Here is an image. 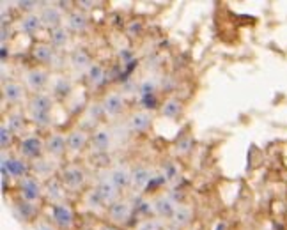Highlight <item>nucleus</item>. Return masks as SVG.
<instances>
[{
	"mask_svg": "<svg viewBox=\"0 0 287 230\" xmlns=\"http://www.w3.org/2000/svg\"><path fill=\"white\" fill-rule=\"evenodd\" d=\"M28 112L30 117L37 126H48L50 124V112H52V97L45 94H36L28 101Z\"/></svg>",
	"mask_w": 287,
	"mask_h": 230,
	"instance_id": "1",
	"label": "nucleus"
},
{
	"mask_svg": "<svg viewBox=\"0 0 287 230\" xmlns=\"http://www.w3.org/2000/svg\"><path fill=\"white\" fill-rule=\"evenodd\" d=\"M28 165L23 161V159H20V157H11V156H5V153L2 154V175H5V177H27L28 174Z\"/></svg>",
	"mask_w": 287,
	"mask_h": 230,
	"instance_id": "2",
	"label": "nucleus"
},
{
	"mask_svg": "<svg viewBox=\"0 0 287 230\" xmlns=\"http://www.w3.org/2000/svg\"><path fill=\"white\" fill-rule=\"evenodd\" d=\"M18 151L23 157L28 159H39L41 154L45 153V142L41 140L39 137H27L20 142Z\"/></svg>",
	"mask_w": 287,
	"mask_h": 230,
	"instance_id": "3",
	"label": "nucleus"
},
{
	"mask_svg": "<svg viewBox=\"0 0 287 230\" xmlns=\"http://www.w3.org/2000/svg\"><path fill=\"white\" fill-rule=\"evenodd\" d=\"M61 182L64 184V188L68 190H80L85 182V174L84 170L78 168V166H66L61 174Z\"/></svg>",
	"mask_w": 287,
	"mask_h": 230,
	"instance_id": "4",
	"label": "nucleus"
},
{
	"mask_svg": "<svg viewBox=\"0 0 287 230\" xmlns=\"http://www.w3.org/2000/svg\"><path fill=\"white\" fill-rule=\"evenodd\" d=\"M52 218H53V223H55L59 229H71L73 227V211L68 204H55L52 209Z\"/></svg>",
	"mask_w": 287,
	"mask_h": 230,
	"instance_id": "5",
	"label": "nucleus"
},
{
	"mask_svg": "<svg viewBox=\"0 0 287 230\" xmlns=\"http://www.w3.org/2000/svg\"><path fill=\"white\" fill-rule=\"evenodd\" d=\"M20 193H21V197H23V200H27V202H34V200L41 198V195H43V188H41V184L37 179L27 175V177H23L20 182Z\"/></svg>",
	"mask_w": 287,
	"mask_h": 230,
	"instance_id": "6",
	"label": "nucleus"
},
{
	"mask_svg": "<svg viewBox=\"0 0 287 230\" xmlns=\"http://www.w3.org/2000/svg\"><path fill=\"white\" fill-rule=\"evenodd\" d=\"M108 218L112 220L115 225H121V223H126L131 218V206L128 202H113L108 206Z\"/></svg>",
	"mask_w": 287,
	"mask_h": 230,
	"instance_id": "7",
	"label": "nucleus"
},
{
	"mask_svg": "<svg viewBox=\"0 0 287 230\" xmlns=\"http://www.w3.org/2000/svg\"><path fill=\"white\" fill-rule=\"evenodd\" d=\"M68 147V138H64V135L61 133H52L45 140V151L53 157H61L66 153Z\"/></svg>",
	"mask_w": 287,
	"mask_h": 230,
	"instance_id": "8",
	"label": "nucleus"
},
{
	"mask_svg": "<svg viewBox=\"0 0 287 230\" xmlns=\"http://www.w3.org/2000/svg\"><path fill=\"white\" fill-rule=\"evenodd\" d=\"M122 108H124V99H122V96L117 92L106 94L105 99H103V103H101L103 113L108 115V117H115V115H119V113L122 112Z\"/></svg>",
	"mask_w": 287,
	"mask_h": 230,
	"instance_id": "9",
	"label": "nucleus"
},
{
	"mask_svg": "<svg viewBox=\"0 0 287 230\" xmlns=\"http://www.w3.org/2000/svg\"><path fill=\"white\" fill-rule=\"evenodd\" d=\"M23 78H25V83H27L28 89L37 92V90L43 89L46 85V81H48V73H46L45 69L36 68V69H28Z\"/></svg>",
	"mask_w": 287,
	"mask_h": 230,
	"instance_id": "10",
	"label": "nucleus"
},
{
	"mask_svg": "<svg viewBox=\"0 0 287 230\" xmlns=\"http://www.w3.org/2000/svg\"><path fill=\"white\" fill-rule=\"evenodd\" d=\"M43 191H45L46 198H48L50 202H53V206L55 204H62L61 200L64 198V184L59 179H48Z\"/></svg>",
	"mask_w": 287,
	"mask_h": 230,
	"instance_id": "11",
	"label": "nucleus"
},
{
	"mask_svg": "<svg viewBox=\"0 0 287 230\" xmlns=\"http://www.w3.org/2000/svg\"><path fill=\"white\" fill-rule=\"evenodd\" d=\"M97 195H99V198H101V202L103 204H113V202H117V188L112 184V182L108 181V179H105V181L99 182V186H97Z\"/></svg>",
	"mask_w": 287,
	"mask_h": 230,
	"instance_id": "12",
	"label": "nucleus"
},
{
	"mask_svg": "<svg viewBox=\"0 0 287 230\" xmlns=\"http://www.w3.org/2000/svg\"><path fill=\"white\" fill-rule=\"evenodd\" d=\"M32 55L37 62L48 64V62H53V59H55V50H53L52 45L37 43V45H34V48H32Z\"/></svg>",
	"mask_w": 287,
	"mask_h": 230,
	"instance_id": "13",
	"label": "nucleus"
},
{
	"mask_svg": "<svg viewBox=\"0 0 287 230\" xmlns=\"http://www.w3.org/2000/svg\"><path fill=\"white\" fill-rule=\"evenodd\" d=\"M151 172L144 166H138V168L133 170V174H131V184L137 191L140 190H146L147 186L151 184Z\"/></svg>",
	"mask_w": 287,
	"mask_h": 230,
	"instance_id": "14",
	"label": "nucleus"
},
{
	"mask_svg": "<svg viewBox=\"0 0 287 230\" xmlns=\"http://www.w3.org/2000/svg\"><path fill=\"white\" fill-rule=\"evenodd\" d=\"M71 66H73L77 71H89L93 68V62H91V55L85 50L78 48L71 53Z\"/></svg>",
	"mask_w": 287,
	"mask_h": 230,
	"instance_id": "15",
	"label": "nucleus"
},
{
	"mask_svg": "<svg viewBox=\"0 0 287 230\" xmlns=\"http://www.w3.org/2000/svg\"><path fill=\"white\" fill-rule=\"evenodd\" d=\"M4 92H2V96H4V99L7 103H20L21 99H23V87H21L20 83H16V81H9V83H4Z\"/></svg>",
	"mask_w": 287,
	"mask_h": 230,
	"instance_id": "16",
	"label": "nucleus"
},
{
	"mask_svg": "<svg viewBox=\"0 0 287 230\" xmlns=\"http://www.w3.org/2000/svg\"><path fill=\"white\" fill-rule=\"evenodd\" d=\"M41 27H43V20H41V16L34 14V12H28V14H25L20 20V28L21 32L25 34H36Z\"/></svg>",
	"mask_w": 287,
	"mask_h": 230,
	"instance_id": "17",
	"label": "nucleus"
},
{
	"mask_svg": "<svg viewBox=\"0 0 287 230\" xmlns=\"http://www.w3.org/2000/svg\"><path fill=\"white\" fill-rule=\"evenodd\" d=\"M108 181L112 182L117 190H121V188H126V186L131 182V174L126 168L119 166V168H113L108 174Z\"/></svg>",
	"mask_w": 287,
	"mask_h": 230,
	"instance_id": "18",
	"label": "nucleus"
},
{
	"mask_svg": "<svg viewBox=\"0 0 287 230\" xmlns=\"http://www.w3.org/2000/svg\"><path fill=\"white\" fill-rule=\"evenodd\" d=\"M151 126V115L147 112H137L131 115L130 119V128L135 133H142Z\"/></svg>",
	"mask_w": 287,
	"mask_h": 230,
	"instance_id": "19",
	"label": "nucleus"
},
{
	"mask_svg": "<svg viewBox=\"0 0 287 230\" xmlns=\"http://www.w3.org/2000/svg\"><path fill=\"white\" fill-rule=\"evenodd\" d=\"M41 20H43V25L50 27V30L61 27V11L57 7H45L43 12H41Z\"/></svg>",
	"mask_w": 287,
	"mask_h": 230,
	"instance_id": "20",
	"label": "nucleus"
},
{
	"mask_svg": "<svg viewBox=\"0 0 287 230\" xmlns=\"http://www.w3.org/2000/svg\"><path fill=\"white\" fill-rule=\"evenodd\" d=\"M87 142H89V135L82 131V129H77V131H71L68 137V147L71 151H82L85 149L87 146Z\"/></svg>",
	"mask_w": 287,
	"mask_h": 230,
	"instance_id": "21",
	"label": "nucleus"
},
{
	"mask_svg": "<svg viewBox=\"0 0 287 230\" xmlns=\"http://www.w3.org/2000/svg\"><path fill=\"white\" fill-rule=\"evenodd\" d=\"M66 23H68V27L71 28V30H75V32H84L85 28H87V16L80 11H73L68 14Z\"/></svg>",
	"mask_w": 287,
	"mask_h": 230,
	"instance_id": "22",
	"label": "nucleus"
},
{
	"mask_svg": "<svg viewBox=\"0 0 287 230\" xmlns=\"http://www.w3.org/2000/svg\"><path fill=\"white\" fill-rule=\"evenodd\" d=\"M153 209L156 211V213L160 214V216H174L176 207H174V204L170 202L169 198L160 197V198H156V200H154Z\"/></svg>",
	"mask_w": 287,
	"mask_h": 230,
	"instance_id": "23",
	"label": "nucleus"
},
{
	"mask_svg": "<svg viewBox=\"0 0 287 230\" xmlns=\"http://www.w3.org/2000/svg\"><path fill=\"white\" fill-rule=\"evenodd\" d=\"M93 142L97 151H106L110 147V142H112V133H110L108 129H97L96 133H94Z\"/></svg>",
	"mask_w": 287,
	"mask_h": 230,
	"instance_id": "24",
	"label": "nucleus"
},
{
	"mask_svg": "<svg viewBox=\"0 0 287 230\" xmlns=\"http://www.w3.org/2000/svg\"><path fill=\"white\" fill-rule=\"evenodd\" d=\"M68 39H69V36H68V32H66V28L59 27V28L50 30V41H52L53 48H61V46H64L66 43H68Z\"/></svg>",
	"mask_w": 287,
	"mask_h": 230,
	"instance_id": "25",
	"label": "nucleus"
},
{
	"mask_svg": "<svg viewBox=\"0 0 287 230\" xmlns=\"http://www.w3.org/2000/svg\"><path fill=\"white\" fill-rule=\"evenodd\" d=\"M172 220H174V225H176V227H185V225H188V223H190V220H191V211L188 209V207H183V206L176 207Z\"/></svg>",
	"mask_w": 287,
	"mask_h": 230,
	"instance_id": "26",
	"label": "nucleus"
},
{
	"mask_svg": "<svg viewBox=\"0 0 287 230\" xmlns=\"http://www.w3.org/2000/svg\"><path fill=\"white\" fill-rule=\"evenodd\" d=\"M179 112H181V103L178 101V99H174V97H170V99H167L165 103H163V108H162V113L165 115V117H178Z\"/></svg>",
	"mask_w": 287,
	"mask_h": 230,
	"instance_id": "27",
	"label": "nucleus"
},
{
	"mask_svg": "<svg viewBox=\"0 0 287 230\" xmlns=\"http://www.w3.org/2000/svg\"><path fill=\"white\" fill-rule=\"evenodd\" d=\"M89 83L94 85V87H97V85H101L103 81H105V71H103V68L99 64H93V68L89 69Z\"/></svg>",
	"mask_w": 287,
	"mask_h": 230,
	"instance_id": "28",
	"label": "nucleus"
},
{
	"mask_svg": "<svg viewBox=\"0 0 287 230\" xmlns=\"http://www.w3.org/2000/svg\"><path fill=\"white\" fill-rule=\"evenodd\" d=\"M23 124H25V119L21 113H11L7 117V128L11 129L12 133H18V131H21L23 129Z\"/></svg>",
	"mask_w": 287,
	"mask_h": 230,
	"instance_id": "29",
	"label": "nucleus"
},
{
	"mask_svg": "<svg viewBox=\"0 0 287 230\" xmlns=\"http://www.w3.org/2000/svg\"><path fill=\"white\" fill-rule=\"evenodd\" d=\"M69 90H71V81L68 80V78H59L55 83V87H53V92L57 94V96H68Z\"/></svg>",
	"mask_w": 287,
	"mask_h": 230,
	"instance_id": "30",
	"label": "nucleus"
},
{
	"mask_svg": "<svg viewBox=\"0 0 287 230\" xmlns=\"http://www.w3.org/2000/svg\"><path fill=\"white\" fill-rule=\"evenodd\" d=\"M18 209H20V213H21V216H23L25 220H30L36 214V207L32 206V202H27V200H21L20 204H18Z\"/></svg>",
	"mask_w": 287,
	"mask_h": 230,
	"instance_id": "31",
	"label": "nucleus"
},
{
	"mask_svg": "<svg viewBox=\"0 0 287 230\" xmlns=\"http://www.w3.org/2000/svg\"><path fill=\"white\" fill-rule=\"evenodd\" d=\"M11 142H12V131L5 124H2V128H0V146H2V149L11 146Z\"/></svg>",
	"mask_w": 287,
	"mask_h": 230,
	"instance_id": "32",
	"label": "nucleus"
},
{
	"mask_svg": "<svg viewBox=\"0 0 287 230\" xmlns=\"http://www.w3.org/2000/svg\"><path fill=\"white\" fill-rule=\"evenodd\" d=\"M154 92H156V83L151 80L144 81V83L140 85V97L144 96H154Z\"/></svg>",
	"mask_w": 287,
	"mask_h": 230,
	"instance_id": "33",
	"label": "nucleus"
},
{
	"mask_svg": "<svg viewBox=\"0 0 287 230\" xmlns=\"http://www.w3.org/2000/svg\"><path fill=\"white\" fill-rule=\"evenodd\" d=\"M138 230H163V227L162 223L156 222V220H147V222H144L138 227Z\"/></svg>",
	"mask_w": 287,
	"mask_h": 230,
	"instance_id": "34",
	"label": "nucleus"
},
{
	"mask_svg": "<svg viewBox=\"0 0 287 230\" xmlns=\"http://www.w3.org/2000/svg\"><path fill=\"white\" fill-rule=\"evenodd\" d=\"M142 105L146 108H156V99H154V96H144L142 97Z\"/></svg>",
	"mask_w": 287,
	"mask_h": 230,
	"instance_id": "35",
	"label": "nucleus"
},
{
	"mask_svg": "<svg viewBox=\"0 0 287 230\" xmlns=\"http://www.w3.org/2000/svg\"><path fill=\"white\" fill-rule=\"evenodd\" d=\"M18 5H20L21 9H25V11H30V9H34L37 4H36V2H20Z\"/></svg>",
	"mask_w": 287,
	"mask_h": 230,
	"instance_id": "36",
	"label": "nucleus"
},
{
	"mask_svg": "<svg viewBox=\"0 0 287 230\" xmlns=\"http://www.w3.org/2000/svg\"><path fill=\"white\" fill-rule=\"evenodd\" d=\"M36 230H55L52 225H46V223H41V225L36 227Z\"/></svg>",
	"mask_w": 287,
	"mask_h": 230,
	"instance_id": "37",
	"label": "nucleus"
},
{
	"mask_svg": "<svg viewBox=\"0 0 287 230\" xmlns=\"http://www.w3.org/2000/svg\"><path fill=\"white\" fill-rule=\"evenodd\" d=\"M103 230H121L117 225H105L103 227Z\"/></svg>",
	"mask_w": 287,
	"mask_h": 230,
	"instance_id": "38",
	"label": "nucleus"
},
{
	"mask_svg": "<svg viewBox=\"0 0 287 230\" xmlns=\"http://www.w3.org/2000/svg\"><path fill=\"white\" fill-rule=\"evenodd\" d=\"M5 55H7V48L2 45V59H5Z\"/></svg>",
	"mask_w": 287,
	"mask_h": 230,
	"instance_id": "39",
	"label": "nucleus"
}]
</instances>
